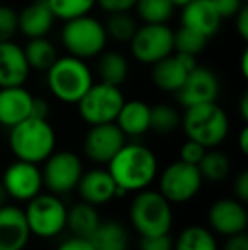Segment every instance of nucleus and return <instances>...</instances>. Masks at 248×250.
<instances>
[{
	"instance_id": "1",
	"label": "nucleus",
	"mask_w": 248,
	"mask_h": 250,
	"mask_svg": "<svg viewBox=\"0 0 248 250\" xmlns=\"http://www.w3.org/2000/svg\"><path fill=\"white\" fill-rule=\"evenodd\" d=\"M116 186L124 192H138L150 188L158 175V158L148 146L124 143L107 164Z\"/></svg>"
},
{
	"instance_id": "2",
	"label": "nucleus",
	"mask_w": 248,
	"mask_h": 250,
	"mask_svg": "<svg viewBox=\"0 0 248 250\" xmlns=\"http://www.w3.org/2000/svg\"><path fill=\"white\" fill-rule=\"evenodd\" d=\"M9 129V146L17 160L39 165L55 151L57 131L46 118L29 116Z\"/></svg>"
},
{
	"instance_id": "3",
	"label": "nucleus",
	"mask_w": 248,
	"mask_h": 250,
	"mask_svg": "<svg viewBox=\"0 0 248 250\" xmlns=\"http://www.w3.org/2000/svg\"><path fill=\"white\" fill-rule=\"evenodd\" d=\"M46 83L50 92L65 104H76L94 83V72L82 58L66 55L46 70Z\"/></svg>"
},
{
	"instance_id": "4",
	"label": "nucleus",
	"mask_w": 248,
	"mask_h": 250,
	"mask_svg": "<svg viewBox=\"0 0 248 250\" xmlns=\"http://www.w3.org/2000/svg\"><path fill=\"white\" fill-rule=\"evenodd\" d=\"M180 126L189 140L201 143L204 148H216L228 136L229 119L218 102H206L186 107Z\"/></svg>"
},
{
	"instance_id": "5",
	"label": "nucleus",
	"mask_w": 248,
	"mask_h": 250,
	"mask_svg": "<svg viewBox=\"0 0 248 250\" xmlns=\"http://www.w3.org/2000/svg\"><path fill=\"white\" fill-rule=\"evenodd\" d=\"M129 221L139 237L170 233L173 223L172 203L160 194V191L143 189L138 191L129 206Z\"/></svg>"
},
{
	"instance_id": "6",
	"label": "nucleus",
	"mask_w": 248,
	"mask_h": 250,
	"mask_svg": "<svg viewBox=\"0 0 248 250\" xmlns=\"http://www.w3.org/2000/svg\"><path fill=\"white\" fill-rule=\"evenodd\" d=\"M60 40L66 53L82 60L97 58L107 46L106 27L104 22L97 17L85 14V16L73 17L65 21L60 33Z\"/></svg>"
},
{
	"instance_id": "7",
	"label": "nucleus",
	"mask_w": 248,
	"mask_h": 250,
	"mask_svg": "<svg viewBox=\"0 0 248 250\" xmlns=\"http://www.w3.org/2000/svg\"><path fill=\"white\" fill-rule=\"evenodd\" d=\"M65 203L53 192H39L27 201L24 209L31 235L39 238H55L66 228Z\"/></svg>"
},
{
	"instance_id": "8",
	"label": "nucleus",
	"mask_w": 248,
	"mask_h": 250,
	"mask_svg": "<svg viewBox=\"0 0 248 250\" xmlns=\"http://www.w3.org/2000/svg\"><path fill=\"white\" fill-rule=\"evenodd\" d=\"M124 94L121 87L109 85L104 82H94L83 97L76 102V109L89 126L114 123L117 112L124 104Z\"/></svg>"
},
{
	"instance_id": "9",
	"label": "nucleus",
	"mask_w": 248,
	"mask_h": 250,
	"mask_svg": "<svg viewBox=\"0 0 248 250\" xmlns=\"http://www.w3.org/2000/svg\"><path fill=\"white\" fill-rule=\"evenodd\" d=\"M128 44L136 62L152 66L173 53V29L169 24H141Z\"/></svg>"
},
{
	"instance_id": "10",
	"label": "nucleus",
	"mask_w": 248,
	"mask_h": 250,
	"mask_svg": "<svg viewBox=\"0 0 248 250\" xmlns=\"http://www.w3.org/2000/svg\"><path fill=\"white\" fill-rule=\"evenodd\" d=\"M202 182L204 179L197 165L177 160L162 170L158 177V191L172 204H182L197 196Z\"/></svg>"
},
{
	"instance_id": "11",
	"label": "nucleus",
	"mask_w": 248,
	"mask_h": 250,
	"mask_svg": "<svg viewBox=\"0 0 248 250\" xmlns=\"http://www.w3.org/2000/svg\"><path fill=\"white\" fill-rule=\"evenodd\" d=\"M43 164V186H46L48 191L53 194H66L76 189L83 174V162L78 155L68 150L53 151Z\"/></svg>"
},
{
	"instance_id": "12",
	"label": "nucleus",
	"mask_w": 248,
	"mask_h": 250,
	"mask_svg": "<svg viewBox=\"0 0 248 250\" xmlns=\"http://www.w3.org/2000/svg\"><path fill=\"white\" fill-rule=\"evenodd\" d=\"M2 184L7 191L9 199L27 203L38 196L43 189V174L38 164L26 160H16L3 170Z\"/></svg>"
},
{
	"instance_id": "13",
	"label": "nucleus",
	"mask_w": 248,
	"mask_h": 250,
	"mask_svg": "<svg viewBox=\"0 0 248 250\" xmlns=\"http://www.w3.org/2000/svg\"><path fill=\"white\" fill-rule=\"evenodd\" d=\"M124 143L126 136L116 123L94 125L83 136V153L94 164L107 165Z\"/></svg>"
},
{
	"instance_id": "14",
	"label": "nucleus",
	"mask_w": 248,
	"mask_h": 250,
	"mask_svg": "<svg viewBox=\"0 0 248 250\" xmlns=\"http://www.w3.org/2000/svg\"><path fill=\"white\" fill-rule=\"evenodd\" d=\"M219 90H221V85H219L216 73L211 68L195 65L189 72L182 87L175 92V97L179 104L186 109L192 105L206 104V102H216L219 97Z\"/></svg>"
},
{
	"instance_id": "15",
	"label": "nucleus",
	"mask_w": 248,
	"mask_h": 250,
	"mask_svg": "<svg viewBox=\"0 0 248 250\" xmlns=\"http://www.w3.org/2000/svg\"><path fill=\"white\" fill-rule=\"evenodd\" d=\"M195 65V56L173 51L152 65V82L163 92L175 94Z\"/></svg>"
},
{
	"instance_id": "16",
	"label": "nucleus",
	"mask_w": 248,
	"mask_h": 250,
	"mask_svg": "<svg viewBox=\"0 0 248 250\" xmlns=\"http://www.w3.org/2000/svg\"><path fill=\"white\" fill-rule=\"evenodd\" d=\"M208 221L212 231L223 237L243 233L248 227V213L245 203L235 198H223L211 204Z\"/></svg>"
},
{
	"instance_id": "17",
	"label": "nucleus",
	"mask_w": 248,
	"mask_h": 250,
	"mask_svg": "<svg viewBox=\"0 0 248 250\" xmlns=\"http://www.w3.org/2000/svg\"><path fill=\"white\" fill-rule=\"evenodd\" d=\"M31 240L24 209L14 204L0 206V250H24Z\"/></svg>"
},
{
	"instance_id": "18",
	"label": "nucleus",
	"mask_w": 248,
	"mask_h": 250,
	"mask_svg": "<svg viewBox=\"0 0 248 250\" xmlns=\"http://www.w3.org/2000/svg\"><path fill=\"white\" fill-rule=\"evenodd\" d=\"M180 26L204 38H212L221 27V16L211 0H191L180 7Z\"/></svg>"
},
{
	"instance_id": "19",
	"label": "nucleus",
	"mask_w": 248,
	"mask_h": 250,
	"mask_svg": "<svg viewBox=\"0 0 248 250\" xmlns=\"http://www.w3.org/2000/svg\"><path fill=\"white\" fill-rule=\"evenodd\" d=\"M31 75V66L24 48L14 40L0 41V89L24 85Z\"/></svg>"
},
{
	"instance_id": "20",
	"label": "nucleus",
	"mask_w": 248,
	"mask_h": 250,
	"mask_svg": "<svg viewBox=\"0 0 248 250\" xmlns=\"http://www.w3.org/2000/svg\"><path fill=\"white\" fill-rule=\"evenodd\" d=\"M76 191L82 201L94 206H102L117 198V186L107 168H92L83 172Z\"/></svg>"
},
{
	"instance_id": "21",
	"label": "nucleus",
	"mask_w": 248,
	"mask_h": 250,
	"mask_svg": "<svg viewBox=\"0 0 248 250\" xmlns=\"http://www.w3.org/2000/svg\"><path fill=\"white\" fill-rule=\"evenodd\" d=\"M34 96L24 85L0 89V125L12 128L33 116Z\"/></svg>"
},
{
	"instance_id": "22",
	"label": "nucleus",
	"mask_w": 248,
	"mask_h": 250,
	"mask_svg": "<svg viewBox=\"0 0 248 250\" xmlns=\"http://www.w3.org/2000/svg\"><path fill=\"white\" fill-rule=\"evenodd\" d=\"M55 21L57 17H55L48 0H33L20 12H17L19 33L27 40L48 36L53 29Z\"/></svg>"
},
{
	"instance_id": "23",
	"label": "nucleus",
	"mask_w": 248,
	"mask_h": 250,
	"mask_svg": "<svg viewBox=\"0 0 248 250\" xmlns=\"http://www.w3.org/2000/svg\"><path fill=\"white\" fill-rule=\"evenodd\" d=\"M124 136H141L150 131V105L143 101H124L114 121Z\"/></svg>"
},
{
	"instance_id": "24",
	"label": "nucleus",
	"mask_w": 248,
	"mask_h": 250,
	"mask_svg": "<svg viewBox=\"0 0 248 250\" xmlns=\"http://www.w3.org/2000/svg\"><path fill=\"white\" fill-rule=\"evenodd\" d=\"M100 221L102 220H100L97 206L85 203V201H80L66 209V228L72 231L73 237L90 238Z\"/></svg>"
},
{
	"instance_id": "25",
	"label": "nucleus",
	"mask_w": 248,
	"mask_h": 250,
	"mask_svg": "<svg viewBox=\"0 0 248 250\" xmlns=\"http://www.w3.org/2000/svg\"><path fill=\"white\" fill-rule=\"evenodd\" d=\"M99 82L121 87L129 77V62L121 51H106L99 55L95 66Z\"/></svg>"
},
{
	"instance_id": "26",
	"label": "nucleus",
	"mask_w": 248,
	"mask_h": 250,
	"mask_svg": "<svg viewBox=\"0 0 248 250\" xmlns=\"http://www.w3.org/2000/svg\"><path fill=\"white\" fill-rule=\"evenodd\" d=\"M89 240L94 250H128L129 235L123 223L116 220H107L100 221Z\"/></svg>"
},
{
	"instance_id": "27",
	"label": "nucleus",
	"mask_w": 248,
	"mask_h": 250,
	"mask_svg": "<svg viewBox=\"0 0 248 250\" xmlns=\"http://www.w3.org/2000/svg\"><path fill=\"white\" fill-rule=\"evenodd\" d=\"M24 55L29 63L31 70L36 72H46L58 58V50L55 43L48 36L31 38L24 46Z\"/></svg>"
},
{
	"instance_id": "28",
	"label": "nucleus",
	"mask_w": 248,
	"mask_h": 250,
	"mask_svg": "<svg viewBox=\"0 0 248 250\" xmlns=\"http://www.w3.org/2000/svg\"><path fill=\"white\" fill-rule=\"evenodd\" d=\"M173 250H218V242L209 228L189 225L173 240Z\"/></svg>"
},
{
	"instance_id": "29",
	"label": "nucleus",
	"mask_w": 248,
	"mask_h": 250,
	"mask_svg": "<svg viewBox=\"0 0 248 250\" xmlns=\"http://www.w3.org/2000/svg\"><path fill=\"white\" fill-rule=\"evenodd\" d=\"M175 9L170 0H138L134 5L136 19L143 24H169Z\"/></svg>"
},
{
	"instance_id": "30",
	"label": "nucleus",
	"mask_w": 248,
	"mask_h": 250,
	"mask_svg": "<svg viewBox=\"0 0 248 250\" xmlns=\"http://www.w3.org/2000/svg\"><path fill=\"white\" fill-rule=\"evenodd\" d=\"M197 168L204 181L219 182L228 177L229 170H231V162H229L228 155H226L225 151H219L216 148H208L204 157H202L201 162L197 164Z\"/></svg>"
},
{
	"instance_id": "31",
	"label": "nucleus",
	"mask_w": 248,
	"mask_h": 250,
	"mask_svg": "<svg viewBox=\"0 0 248 250\" xmlns=\"http://www.w3.org/2000/svg\"><path fill=\"white\" fill-rule=\"evenodd\" d=\"M104 27H106V34L109 40L119 44H126L131 41L134 31L138 29V19L129 12L107 14V19L104 21Z\"/></svg>"
},
{
	"instance_id": "32",
	"label": "nucleus",
	"mask_w": 248,
	"mask_h": 250,
	"mask_svg": "<svg viewBox=\"0 0 248 250\" xmlns=\"http://www.w3.org/2000/svg\"><path fill=\"white\" fill-rule=\"evenodd\" d=\"M182 116L170 104L150 105V129L156 135H170L180 128Z\"/></svg>"
},
{
	"instance_id": "33",
	"label": "nucleus",
	"mask_w": 248,
	"mask_h": 250,
	"mask_svg": "<svg viewBox=\"0 0 248 250\" xmlns=\"http://www.w3.org/2000/svg\"><path fill=\"white\" fill-rule=\"evenodd\" d=\"M55 17L60 21H70L73 17H80L90 14V10L97 5V0H48Z\"/></svg>"
},
{
	"instance_id": "34",
	"label": "nucleus",
	"mask_w": 248,
	"mask_h": 250,
	"mask_svg": "<svg viewBox=\"0 0 248 250\" xmlns=\"http://www.w3.org/2000/svg\"><path fill=\"white\" fill-rule=\"evenodd\" d=\"M208 46V38L180 26L177 31H173V51L186 53V55H199Z\"/></svg>"
},
{
	"instance_id": "35",
	"label": "nucleus",
	"mask_w": 248,
	"mask_h": 250,
	"mask_svg": "<svg viewBox=\"0 0 248 250\" xmlns=\"http://www.w3.org/2000/svg\"><path fill=\"white\" fill-rule=\"evenodd\" d=\"M17 33V10L9 5H0V41L14 40Z\"/></svg>"
},
{
	"instance_id": "36",
	"label": "nucleus",
	"mask_w": 248,
	"mask_h": 250,
	"mask_svg": "<svg viewBox=\"0 0 248 250\" xmlns=\"http://www.w3.org/2000/svg\"><path fill=\"white\" fill-rule=\"evenodd\" d=\"M139 250H173V238L170 233L139 237Z\"/></svg>"
},
{
	"instance_id": "37",
	"label": "nucleus",
	"mask_w": 248,
	"mask_h": 250,
	"mask_svg": "<svg viewBox=\"0 0 248 250\" xmlns=\"http://www.w3.org/2000/svg\"><path fill=\"white\" fill-rule=\"evenodd\" d=\"M206 150L208 148H204L201 143L187 138V142L184 143L182 148H180V160L186 162V164L197 165L199 162H201V158L204 157Z\"/></svg>"
},
{
	"instance_id": "38",
	"label": "nucleus",
	"mask_w": 248,
	"mask_h": 250,
	"mask_svg": "<svg viewBox=\"0 0 248 250\" xmlns=\"http://www.w3.org/2000/svg\"><path fill=\"white\" fill-rule=\"evenodd\" d=\"M221 19H233L240 9L245 5V0H211Z\"/></svg>"
},
{
	"instance_id": "39",
	"label": "nucleus",
	"mask_w": 248,
	"mask_h": 250,
	"mask_svg": "<svg viewBox=\"0 0 248 250\" xmlns=\"http://www.w3.org/2000/svg\"><path fill=\"white\" fill-rule=\"evenodd\" d=\"M138 0H97V5L106 14L114 12H131Z\"/></svg>"
},
{
	"instance_id": "40",
	"label": "nucleus",
	"mask_w": 248,
	"mask_h": 250,
	"mask_svg": "<svg viewBox=\"0 0 248 250\" xmlns=\"http://www.w3.org/2000/svg\"><path fill=\"white\" fill-rule=\"evenodd\" d=\"M233 191H235V198L242 203H248V170H242L238 174V177L235 179V186H233Z\"/></svg>"
},
{
	"instance_id": "41",
	"label": "nucleus",
	"mask_w": 248,
	"mask_h": 250,
	"mask_svg": "<svg viewBox=\"0 0 248 250\" xmlns=\"http://www.w3.org/2000/svg\"><path fill=\"white\" fill-rule=\"evenodd\" d=\"M57 250H94V247L89 238L72 237V238H68V240L61 242L57 247Z\"/></svg>"
},
{
	"instance_id": "42",
	"label": "nucleus",
	"mask_w": 248,
	"mask_h": 250,
	"mask_svg": "<svg viewBox=\"0 0 248 250\" xmlns=\"http://www.w3.org/2000/svg\"><path fill=\"white\" fill-rule=\"evenodd\" d=\"M235 26H236V31H238L240 38L243 41L248 40V7L243 5L242 9L236 12L235 16Z\"/></svg>"
},
{
	"instance_id": "43",
	"label": "nucleus",
	"mask_w": 248,
	"mask_h": 250,
	"mask_svg": "<svg viewBox=\"0 0 248 250\" xmlns=\"http://www.w3.org/2000/svg\"><path fill=\"white\" fill-rule=\"evenodd\" d=\"M223 250H248V237L247 233H236L231 237H226Z\"/></svg>"
},
{
	"instance_id": "44",
	"label": "nucleus",
	"mask_w": 248,
	"mask_h": 250,
	"mask_svg": "<svg viewBox=\"0 0 248 250\" xmlns=\"http://www.w3.org/2000/svg\"><path fill=\"white\" fill-rule=\"evenodd\" d=\"M50 114V105L44 99H39V97H34L33 102V116L34 118H46Z\"/></svg>"
},
{
	"instance_id": "45",
	"label": "nucleus",
	"mask_w": 248,
	"mask_h": 250,
	"mask_svg": "<svg viewBox=\"0 0 248 250\" xmlns=\"http://www.w3.org/2000/svg\"><path fill=\"white\" fill-rule=\"evenodd\" d=\"M238 146L240 150H242L243 155L248 153V128L247 126H243L242 131H240V136H238Z\"/></svg>"
},
{
	"instance_id": "46",
	"label": "nucleus",
	"mask_w": 248,
	"mask_h": 250,
	"mask_svg": "<svg viewBox=\"0 0 248 250\" xmlns=\"http://www.w3.org/2000/svg\"><path fill=\"white\" fill-rule=\"evenodd\" d=\"M240 114H242L243 121H248V94L245 92L240 99Z\"/></svg>"
},
{
	"instance_id": "47",
	"label": "nucleus",
	"mask_w": 248,
	"mask_h": 250,
	"mask_svg": "<svg viewBox=\"0 0 248 250\" xmlns=\"http://www.w3.org/2000/svg\"><path fill=\"white\" fill-rule=\"evenodd\" d=\"M240 70H242V75L248 77V50H243L242 53V62H240Z\"/></svg>"
},
{
	"instance_id": "48",
	"label": "nucleus",
	"mask_w": 248,
	"mask_h": 250,
	"mask_svg": "<svg viewBox=\"0 0 248 250\" xmlns=\"http://www.w3.org/2000/svg\"><path fill=\"white\" fill-rule=\"evenodd\" d=\"M7 201H9V196H7L5 188H3L2 181H0V206H3V204H7Z\"/></svg>"
},
{
	"instance_id": "49",
	"label": "nucleus",
	"mask_w": 248,
	"mask_h": 250,
	"mask_svg": "<svg viewBox=\"0 0 248 250\" xmlns=\"http://www.w3.org/2000/svg\"><path fill=\"white\" fill-rule=\"evenodd\" d=\"M170 2H172L175 7H182V5H186L187 2H191V0H170Z\"/></svg>"
}]
</instances>
